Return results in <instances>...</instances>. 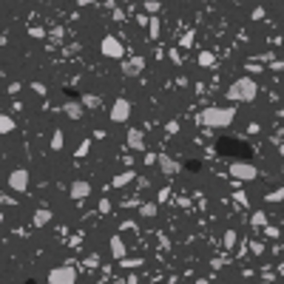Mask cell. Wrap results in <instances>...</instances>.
<instances>
[{
  "label": "cell",
  "mask_w": 284,
  "mask_h": 284,
  "mask_svg": "<svg viewBox=\"0 0 284 284\" xmlns=\"http://www.w3.org/2000/svg\"><path fill=\"white\" fill-rule=\"evenodd\" d=\"M236 117V108L233 105H225V108H219V105H208L205 111L199 114V122L205 128H227Z\"/></svg>",
  "instance_id": "cell-1"
},
{
  "label": "cell",
  "mask_w": 284,
  "mask_h": 284,
  "mask_svg": "<svg viewBox=\"0 0 284 284\" xmlns=\"http://www.w3.org/2000/svg\"><path fill=\"white\" fill-rule=\"evenodd\" d=\"M259 97V85L250 77H239L227 85V100L230 102H253Z\"/></svg>",
  "instance_id": "cell-2"
},
{
  "label": "cell",
  "mask_w": 284,
  "mask_h": 284,
  "mask_svg": "<svg viewBox=\"0 0 284 284\" xmlns=\"http://www.w3.org/2000/svg\"><path fill=\"white\" fill-rule=\"evenodd\" d=\"M100 51L105 57H111V60H122V57H125V49H122V43H119L114 34H105V37H102Z\"/></svg>",
  "instance_id": "cell-3"
},
{
  "label": "cell",
  "mask_w": 284,
  "mask_h": 284,
  "mask_svg": "<svg viewBox=\"0 0 284 284\" xmlns=\"http://www.w3.org/2000/svg\"><path fill=\"white\" fill-rule=\"evenodd\" d=\"M49 282L51 284H74L77 282V270L71 265H63V267H54L49 273Z\"/></svg>",
  "instance_id": "cell-4"
},
{
  "label": "cell",
  "mask_w": 284,
  "mask_h": 284,
  "mask_svg": "<svg viewBox=\"0 0 284 284\" xmlns=\"http://www.w3.org/2000/svg\"><path fill=\"white\" fill-rule=\"evenodd\" d=\"M230 176H233V179H242V182H253V179L259 176V170H256V165H250V162H233V165H230Z\"/></svg>",
  "instance_id": "cell-5"
},
{
  "label": "cell",
  "mask_w": 284,
  "mask_h": 284,
  "mask_svg": "<svg viewBox=\"0 0 284 284\" xmlns=\"http://www.w3.org/2000/svg\"><path fill=\"white\" fill-rule=\"evenodd\" d=\"M9 188H12L15 193H26V190H29V170H26V168H15V170L9 173Z\"/></svg>",
  "instance_id": "cell-6"
},
{
  "label": "cell",
  "mask_w": 284,
  "mask_h": 284,
  "mask_svg": "<svg viewBox=\"0 0 284 284\" xmlns=\"http://www.w3.org/2000/svg\"><path fill=\"white\" fill-rule=\"evenodd\" d=\"M111 122H128V117H131V102L125 100V97H119V100H114V105H111Z\"/></svg>",
  "instance_id": "cell-7"
},
{
  "label": "cell",
  "mask_w": 284,
  "mask_h": 284,
  "mask_svg": "<svg viewBox=\"0 0 284 284\" xmlns=\"http://www.w3.org/2000/svg\"><path fill=\"white\" fill-rule=\"evenodd\" d=\"M142 68H145V57H128V60H122V74H125L128 80L139 77Z\"/></svg>",
  "instance_id": "cell-8"
},
{
  "label": "cell",
  "mask_w": 284,
  "mask_h": 284,
  "mask_svg": "<svg viewBox=\"0 0 284 284\" xmlns=\"http://www.w3.org/2000/svg\"><path fill=\"white\" fill-rule=\"evenodd\" d=\"M156 165H159V170H162V173H165V176H173V173H179V162H176V159H170V153H165V151H162V153H156Z\"/></svg>",
  "instance_id": "cell-9"
},
{
  "label": "cell",
  "mask_w": 284,
  "mask_h": 284,
  "mask_svg": "<svg viewBox=\"0 0 284 284\" xmlns=\"http://www.w3.org/2000/svg\"><path fill=\"white\" fill-rule=\"evenodd\" d=\"M125 145H128L131 151H145V131H142V128H128Z\"/></svg>",
  "instance_id": "cell-10"
},
{
  "label": "cell",
  "mask_w": 284,
  "mask_h": 284,
  "mask_svg": "<svg viewBox=\"0 0 284 284\" xmlns=\"http://www.w3.org/2000/svg\"><path fill=\"white\" fill-rule=\"evenodd\" d=\"M68 193H71V199H74V202H83L85 196H91V182H83V179H77V182H71Z\"/></svg>",
  "instance_id": "cell-11"
},
{
  "label": "cell",
  "mask_w": 284,
  "mask_h": 284,
  "mask_svg": "<svg viewBox=\"0 0 284 284\" xmlns=\"http://www.w3.org/2000/svg\"><path fill=\"white\" fill-rule=\"evenodd\" d=\"M63 114H66L68 119H83L85 108H83V102H66V105H63Z\"/></svg>",
  "instance_id": "cell-12"
},
{
  "label": "cell",
  "mask_w": 284,
  "mask_h": 284,
  "mask_svg": "<svg viewBox=\"0 0 284 284\" xmlns=\"http://www.w3.org/2000/svg\"><path fill=\"white\" fill-rule=\"evenodd\" d=\"M51 216H54V213H51L49 208H37V210H34V216H32L34 227H46V225L51 222Z\"/></svg>",
  "instance_id": "cell-13"
},
{
  "label": "cell",
  "mask_w": 284,
  "mask_h": 284,
  "mask_svg": "<svg viewBox=\"0 0 284 284\" xmlns=\"http://www.w3.org/2000/svg\"><path fill=\"white\" fill-rule=\"evenodd\" d=\"M136 210H139L142 219H153L159 213V205H156V202H142V205H136Z\"/></svg>",
  "instance_id": "cell-14"
},
{
  "label": "cell",
  "mask_w": 284,
  "mask_h": 284,
  "mask_svg": "<svg viewBox=\"0 0 284 284\" xmlns=\"http://www.w3.org/2000/svg\"><path fill=\"white\" fill-rule=\"evenodd\" d=\"M111 256H114V259H122V256H125V242H122V236H111Z\"/></svg>",
  "instance_id": "cell-15"
},
{
  "label": "cell",
  "mask_w": 284,
  "mask_h": 284,
  "mask_svg": "<svg viewBox=\"0 0 284 284\" xmlns=\"http://www.w3.org/2000/svg\"><path fill=\"white\" fill-rule=\"evenodd\" d=\"M145 26H148V34H151V40H156V37H159V29H162V23H159V17H156V15H151L148 20H145Z\"/></svg>",
  "instance_id": "cell-16"
},
{
  "label": "cell",
  "mask_w": 284,
  "mask_h": 284,
  "mask_svg": "<svg viewBox=\"0 0 284 284\" xmlns=\"http://www.w3.org/2000/svg\"><path fill=\"white\" fill-rule=\"evenodd\" d=\"M12 131H15V117L0 114V134H12Z\"/></svg>",
  "instance_id": "cell-17"
},
{
  "label": "cell",
  "mask_w": 284,
  "mask_h": 284,
  "mask_svg": "<svg viewBox=\"0 0 284 284\" xmlns=\"http://www.w3.org/2000/svg\"><path fill=\"white\" fill-rule=\"evenodd\" d=\"M134 176H136L134 170H122V173H117V176H114V188H122V185H128L131 179H134Z\"/></svg>",
  "instance_id": "cell-18"
},
{
  "label": "cell",
  "mask_w": 284,
  "mask_h": 284,
  "mask_svg": "<svg viewBox=\"0 0 284 284\" xmlns=\"http://www.w3.org/2000/svg\"><path fill=\"white\" fill-rule=\"evenodd\" d=\"M63 145H66V134L63 131H54L51 134V151H63Z\"/></svg>",
  "instance_id": "cell-19"
},
{
  "label": "cell",
  "mask_w": 284,
  "mask_h": 284,
  "mask_svg": "<svg viewBox=\"0 0 284 284\" xmlns=\"http://www.w3.org/2000/svg\"><path fill=\"white\" fill-rule=\"evenodd\" d=\"M80 102H83V108H100V97L97 94H83Z\"/></svg>",
  "instance_id": "cell-20"
},
{
  "label": "cell",
  "mask_w": 284,
  "mask_h": 284,
  "mask_svg": "<svg viewBox=\"0 0 284 284\" xmlns=\"http://www.w3.org/2000/svg\"><path fill=\"white\" fill-rule=\"evenodd\" d=\"M196 63H199L202 68H210V66H213V63H216V57H213L210 51H202V54H199V60H196Z\"/></svg>",
  "instance_id": "cell-21"
},
{
  "label": "cell",
  "mask_w": 284,
  "mask_h": 284,
  "mask_svg": "<svg viewBox=\"0 0 284 284\" xmlns=\"http://www.w3.org/2000/svg\"><path fill=\"white\" fill-rule=\"evenodd\" d=\"M250 225H253V227H267V216H265L262 210H256L253 219H250Z\"/></svg>",
  "instance_id": "cell-22"
},
{
  "label": "cell",
  "mask_w": 284,
  "mask_h": 284,
  "mask_svg": "<svg viewBox=\"0 0 284 284\" xmlns=\"http://www.w3.org/2000/svg\"><path fill=\"white\" fill-rule=\"evenodd\" d=\"M119 265H122V267H142V259H125V256H122Z\"/></svg>",
  "instance_id": "cell-23"
},
{
  "label": "cell",
  "mask_w": 284,
  "mask_h": 284,
  "mask_svg": "<svg viewBox=\"0 0 284 284\" xmlns=\"http://www.w3.org/2000/svg\"><path fill=\"white\" fill-rule=\"evenodd\" d=\"M179 46H182V49H190V46H193V32H185L182 40H179Z\"/></svg>",
  "instance_id": "cell-24"
},
{
  "label": "cell",
  "mask_w": 284,
  "mask_h": 284,
  "mask_svg": "<svg viewBox=\"0 0 284 284\" xmlns=\"http://www.w3.org/2000/svg\"><path fill=\"white\" fill-rule=\"evenodd\" d=\"M225 247H227V250L236 247V233H233V230H227V233H225Z\"/></svg>",
  "instance_id": "cell-25"
},
{
  "label": "cell",
  "mask_w": 284,
  "mask_h": 284,
  "mask_svg": "<svg viewBox=\"0 0 284 284\" xmlns=\"http://www.w3.org/2000/svg\"><path fill=\"white\" fill-rule=\"evenodd\" d=\"M145 12L156 15V12H159V0H145Z\"/></svg>",
  "instance_id": "cell-26"
},
{
  "label": "cell",
  "mask_w": 284,
  "mask_h": 284,
  "mask_svg": "<svg viewBox=\"0 0 284 284\" xmlns=\"http://www.w3.org/2000/svg\"><path fill=\"white\" fill-rule=\"evenodd\" d=\"M282 193H284L282 188H276V190H273V193H270L267 199H270V202H282Z\"/></svg>",
  "instance_id": "cell-27"
},
{
  "label": "cell",
  "mask_w": 284,
  "mask_h": 284,
  "mask_svg": "<svg viewBox=\"0 0 284 284\" xmlns=\"http://www.w3.org/2000/svg\"><path fill=\"white\" fill-rule=\"evenodd\" d=\"M32 91L34 94H46V85L43 83H32Z\"/></svg>",
  "instance_id": "cell-28"
},
{
  "label": "cell",
  "mask_w": 284,
  "mask_h": 284,
  "mask_svg": "<svg viewBox=\"0 0 284 284\" xmlns=\"http://www.w3.org/2000/svg\"><path fill=\"white\" fill-rule=\"evenodd\" d=\"M32 37H37V40H43V37H46V29H32Z\"/></svg>",
  "instance_id": "cell-29"
},
{
  "label": "cell",
  "mask_w": 284,
  "mask_h": 284,
  "mask_svg": "<svg viewBox=\"0 0 284 284\" xmlns=\"http://www.w3.org/2000/svg\"><path fill=\"white\" fill-rule=\"evenodd\" d=\"M262 17H265V9H262V6H259V9H253V20H262Z\"/></svg>",
  "instance_id": "cell-30"
},
{
  "label": "cell",
  "mask_w": 284,
  "mask_h": 284,
  "mask_svg": "<svg viewBox=\"0 0 284 284\" xmlns=\"http://www.w3.org/2000/svg\"><path fill=\"white\" fill-rule=\"evenodd\" d=\"M236 202H239L242 208H247V196H245V193H236Z\"/></svg>",
  "instance_id": "cell-31"
},
{
  "label": "cell",
  "mask_w": 284,
  "mask_h": 284,
  "mask_svg": "<svg viewBox=\"0 0 284 284\" xmlns=\"http://www.w3.org/2000/svg\"><path fill=\"white\" fill-rule=\"evenodd\" d=\"M100 210H102V213H108V210H111V202L102 199V202H100Z\"/></svg>",
  "instance_id": "cell-32"
},
{
  "label": "cell",
  "mask_w": 284,
  "mask_h": 284,
  "mask_svg": "<svg viewBox=\"0 0 284 284\" xmlns=\"http://www.w3.org/2000/svg\"><path fill=\"white\" fill-rule=\"evenodd\" d=\"M85 153H88V142H83V145L77 148V156H85Z\"/></svg>",
  "instance_id": "cell-33"
},
{
  "label": "cell",
  "mask_w": 284,
  "mask_h": 284,
  "mask_svg": "<svg viewBox=\"0 0 284 284\" xmlns=\"http://www.w3.org/2000/svg\"><path fill=\"white\" fill-rule=\"evenodd\" d=\"M250 250L256 253V256H259V253H262V242H253V245H250Z\"/></svg>",
  "instance_id": "cell-34"
},
{
  "label": "cell",
  "mask_w": 284,
  "mask_h": 284,
  "mask_svg": "<svg viewBox=\"0 0 284 284\" xmlns=\"http://www.w3.org/2000/svg\"><path fill=\"white\" fill-rule=\"evenodd\" d=\"M80 6H91V3H100V0H77Z\"/></svg>",
  "instance_id": "cell-35"
},
{
  "label": "cell",
  "mask_w": 284,
  "mask_h": 284,
  "mask_svg": "<svg viewBox=\"0 0 284 284\" xmlns=\"http://www.w3.org/2000/svg\"><path fill=\"white\" fill-rule=\"evenodd\" d=\"M122 3H131V0H122Z\"/></svg>",
  "instance_id": "cell-36"
}]
</instances>
